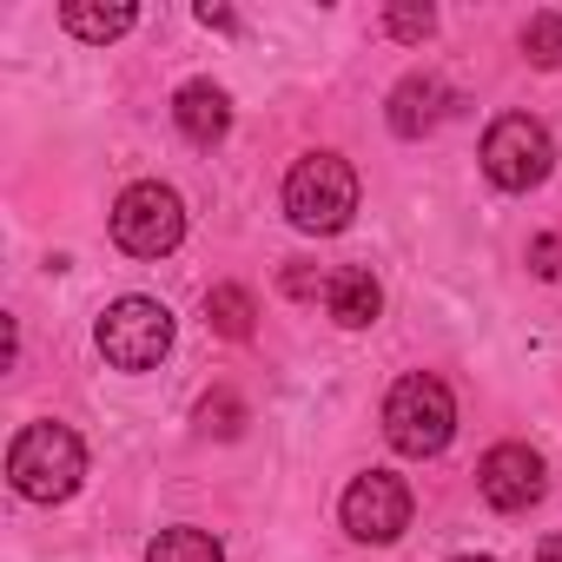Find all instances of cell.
<instances>
[{"instance_id": "1", "label": "cell", "mask_w": 562, "mask_h": 562, "mask_svg": "<svg viewBox=\"0 0 562 562\" xmlns=\"http://www.w3.org/2000/svg\"><path fill=\"white\" fill-rule=\"evenodd\" d=\"M8 483H14L27 503H67V496L87 483V443H80L67 424L41 417V424H27V430L8 443Z\"/></svg>"}, {"instance_id": "2", "label": "cell", "mask_w": 562, "mask_h": 562, "mask_svg": "<svg viewBox=\"0 0 562 562\" xmlns=\"http://www.w3.org/2000/svg\"><path fill=\"white\" fill-rule=\"evenodd\" d=\"M351 212H358V172H351V159H338V153H305V159L285 172V218H292L299 232L331 238V232L351 225Z\"/></svg>"}, {"instance_id": "3", "label": "cell", "mask_w": 562, "mask_h": 562, "mask_svg": "<svg viewBox=\"0 0 562 562\" xmlns=\"http://www.w3.org/2000/svg\"><path fill=\"white\" fill-rule=\"evenodd\" d=\"M384 437L404 457H437L457 437V397H450V384L430 378V371L397 378L391 397H384Z\"/></svg>"}, {"instance_id": "4", "label": "cell", "mask_w": 562, "mask_h": 562, "mask_svg": "<svg viewBox=\"0 0 562 562\" xmlns=\"http://www.w3.org/2000/svg\"><path fill=\"white\" fill-rule=\"evenodd\" d=\"M100 358L113 371H159L172 351V312L159 299H120L100 312Z\"/></svg>"}, {"instance_id": "5", "label": "cell", "mask_w": 562, "mask_h": 562, "mask_svg": "<svg viewBox=\"0 0 562 562\" xmlns=\"http://www.w3.org/2000/svg\"><path fill=\"white\" fill-rule=\"evenodd\" d=\"M549 166H555V139H549L542 120H529V113L490 120V133H483V172H490V186L529 192V186L549 179Z\"/></svg>"}, {"instance_id": "6", "label": "cell", "mask_w": 562, "mask_h": 562, "mask_svg": "<svg viewBox=\"0 0 562 562\" xmlns=\"http://www.w3.org/2000/svg\"><path fill=\"white\" fill-rule=\"evenodd\" d=\"M179 238H186V205H179L172 186L139 179V186L120 192V205H113V245H120V251H133V258H166Z\"/></svg>"}, {"instance_id": "7", "label": "cell", "mask_w": 562, "mask_h": 562, "mask_svg": "<svg viewBox=\"0 0 562 562\" xmlns=\"http://www.w3.org/2000/svg\"><path fill=\"white\" fill-rule=\"evenodd\" d=\"M338 516H345V529H351L358 542H397V536L411 529V483L391 476V470H364V476L345 490Z\"/></svg>"}, {"instance_id": "8", "label": "cell", "mask_w": 562, "mask_h": 562, "mask_svg": "<svg viewBox=\"0 0 562 562\" xmlns=\"http://www.w3.org/2000/svg\"><path fill=\"white\" fill-rule=\"evenodd\" d=\"M476 490H483V503H490V509L516 516V509L542 503V490H549V470H542V457H536L529 443H496V450L476 463Z\"/></svg>"}, {"instance_id": "9", "label": "cell", "mask_w": 562, "mask_h": 562, "mask_svg": "<svg viewBox=\"0 0 562 562\" xmlns=\"http://www.w3.org/2000/svg\"><path fill=\"white\" fill-rule=\"evenodd\" d=\"M172 120H179V133H186L192 146H218V139L232 133V100H225V87H212V80H186L179 100H172Z\"/></svg>"}, {"instance_id": "10", "label": "cell", "mask_w": 562, "mask_h": 562, "mask_svg": "<svg viewBox=\"0 0 562 562\" xmlns=\"http://www.w3.org/2000/svg\"><path fill=\"white\" fill-rule=\"evenodd\" d=\"M443 106H450V87H443L437 74H411V80H397V93H391V133H397V139H424V133L443 120Z\"/></svg>"}, {"instance_id": "11", "label": "cell", "mask_w": 562, "mask_h": 562, "mask_svg": "<svg viewBox=\"0 0 562 562\" xmlns=\"http://www.w3.org/2000/svg\"><path fill=\"white\" fill-rule=\"evenodd\" d=\"M325 305H331V318H338L345 331H364V325H378V312H384V292H378V278H371V271L345 265V271H331Z\"/></svg>"}, {"instance_id": "12", "label": "cell", "mask_w": 562, "mask_h": 562, "mask_svg": "<svg viewBox=\"0 0 562 562\" xmlns=\"http://www.w3.org/2000/svg\"><path fill=\"white\" fill-rule=\"evenodd\" d=\"M133 21H139L133 0H113V8H93V0H67V8H60V27H67L74 41H93V47L133 34Z\"/></svg>"}, {"instance_id": "13", "label": "cell", "mask_w": 562, "mask_h": 562, "mask_svg": "<svg viewBox=\"0 0 562 562\" xmlns=\"http://www.w3.org/2000/svg\"><path fill=\"white\" fill-rule=\"evenodd\" d=\"M205 325H212L218 338L245 345V338L258 331V299H251L245 285H212V292H205Z\"/></svg>"}, {"instance_id": "14", "label": "cell", "mask_w": 562, "mask_h": 562, "mask_svg": "<svg viewBox=\"0 0 562 562\" xmlns=\"http://www.w3.org/2000/svg\"><path fill=\"white\" fill-rule=\"evenodd\" d=\"M146 562H225V549H218V536H205V529H159L153 542H146Z\"/></svg>"}, {"instance_id": "15", "label": "cell", "mask_w": 562, "mask_h": 562, "mask_svg": "<svg viewBox=\"0 0 562 562\" xmlns=\"http://www.w3.org/2000/svg\"><path fill=\"white\" fill-rule=\"evenodd\" d=\"M522 60H529V67H542V74H555V67H562V8L529 14V27H522Z\"/></svg>"}, {"instance_id": "16", "label": "cell", "mask_w": 562, "mask_h": 562, "mask_svg": "<svg viewBox=\"0 0 562 562\" xmlns=\"http://www.w3.org/2000/svg\"><path fill=\"white\" fill-rule=\"evenodd\" d=\"M384 34H397V41H430V34H437V14H430V8H391V14H384Z\"/></svg>"}, {"instance_id": "17", "label": "cell", "mask_w": 562, "mask_h": 562, "mask_svg": "<svg viewBox=\"0 0 562 562\" xmlns=\"http://www.w3.org/2000/svg\"><path fill=\"white\" fill-rule=\"evenodd\" d=\"M199 417H205V430L232 437V430H238V417H245V404H238L232 391H218V397H205V404H199Z\"/></svg>"}, {"instance_id": "18", "label": "cell", "mask_w": 562, "mask_h": 562, "mask_svg": "<svg viewBox=\"0 0 562 562\" xmlns=\"http://www.w3.org/2000/svg\"><path fill=\"white\" fill-rule=\"evenodd\" d=\"M529 265L542 278H562V238H529Z\"/></svg>"}, {"instance_id": "19", "label": "cell", "mask_w": 562, "mask_h": 562, "mask_svg": "<svg viewBox=\"0 0 562 562\" xmlns=\"http://www.w3.org/2000/svg\"><path fill=\"white\" fill-rule=\"evenodd\" d=\"M199 21H205V27H218V34H232V27H238V21H232L225 8H212V0H205V8H199Z\"/></svg>"}, {"instance_id": "20", "label": "cell", "mask_w": 562, "mask_h": 562, "mask_svg": "<svg viewBox=\"0 0 562 562\" xmlns=\"http://www.w3.org/2000/svg\"><path fill=\"white\" fill-rule=\"evenodd\" d=\"M536 562H562V529H555V536H542V542H536Z\"/></svg>"}, {"instance_id": "21", "label": "cell", "mask_w": 562, "mask_h": 562, "mask_svg": "<svg viewBox=\"0 0 562 562\" xmlns=\"http://www.w3.org/2000/svg\"><path fill=\"white\" fill-rule=\"evenodd\" d=\"M457 562H496V555H457Z\"/></svg>"}]
</instances>
